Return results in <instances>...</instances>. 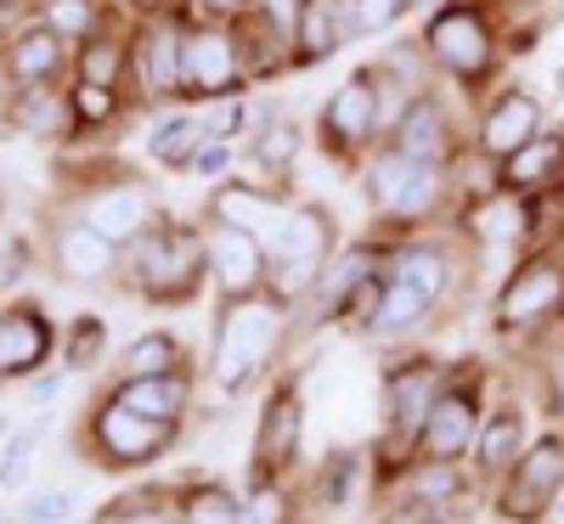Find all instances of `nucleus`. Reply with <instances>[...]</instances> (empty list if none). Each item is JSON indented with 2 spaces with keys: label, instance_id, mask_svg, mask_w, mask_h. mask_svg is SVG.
<instances>
[{
  "label": "nucleus",
  "instance_id": "obj_1",
  "mask_svg": "<svg viewBox=\"0 0 564 524\" xmlns=\"http://www.w3.org/2000/svg\"><path fill=\"white\" fill-rule=\"evenodd\" d=\"M276 305L271 299H238L226 316H220V332H215V378L226 390H243L265 372L271 350H276Z\"/></svg>",
  "mask_w": 564,
  "mask_h": 524
},
{
  "label": "nucleus",
  "instance_id": "obj_2",
  "mask_svg": "<svg viewBox=\"0 0 564 524\" xmlns=\"http://www.w3.org/2000/svg\"><path fill=\"white\" fill-rule=\"evenodd\" d=\"M198 271H209V249L193 231H141L135 243V282L153 299H186L198 288Z\"/></svg>",
  "mask_w": 564,
  "mask_h": 524
},
{
  "label": "nucleus",
  "instance_id": "obj_3",
  "mask_svg": "<svg viewBox=\"0 0 564 524\" xmlns=\"http://www.w3.org/2000/svg\"><path fill=\"white\" fill-rule=\"evenodd\" d=\"M367 193H372V204L390 209V215H423V209L435 204V193H441V170L423 164V159H406L395 148L384 159H372Z\"/></svg>",
  "mask_w": 564,
  "mask_h": 524
},
{
  "label": "nucleus",
  "instance_id": "obj_4",
  "mask_svg": "<svg viewBox=\"0 0 564 524\" xmlns=\"http://www.w3.org/2000/svg\"><path fill=\"white\" fill-rule=\"evenodd\" d=\"M209 276L220 282L226 299H249L265 276V243L249 226H220L209 237Z\"/></svg>",
  "mask_w": 564,
  "mask_h": 524
},
{
  "label": "nucleus",
  "instance_id": "obj_5",
  "mask_svg": "<svg viewBox=\"0 0 564 524\" xmlns=\"http://www.w3.org/2000/svg\"><path fill=\"white\" fill-rule=\"evenodd\" d=\"M430 52L452 68V74H480L486 63H491V29L480 23V12L475 7H452V12H441L435 18V29H430Z\"/></svg>",
  "mask_w": 564,
  "mask_h": 524
},
{
  "label": "nucleus",
  "instance_id": "obj_6",
  "mask_svg": "<svg viewBox=\"0 0 564 524\" xmlns=\"http://www.w3.org/2000/svg\"><path fill=\"white\" fill-rule=\"evenodd\" d=\"M265 260L271 265H322V249H327V220L316 209H271L265 220Z\"/></svg>",
  "mask_w": 564,
  "mask_h": 524
},
{
  "label": "nucleus",
  "instance_id": "obj_7",
  "mask_svg": "<svg viewBox=\"0 0 564 524\" xmlns=\"http://www.w3.org/2000/svg\"><path fill=\"white\" fill-rule=\"evenodd\" d=\"M558 491H564V446H558V440H542L536 451L520 457V473H513L502 507H508L513 518H531V513L553 507Z\"/></svg>",
  "mask_w": 564,
  "mask_h": 524
},
{
  "label": "nucleus",
  "instance_id": "obj_8",
  "mask_svg": "<svg viewBox=\"0 0 564 524\" xmlns=\"http://www.w3.org/2000/svg\"><path fill=\"white\" fill-rule=\"evenodd\" d=\"M170 428H175V423H153V417L124 412V406H113V401L97 412V440H102V451L119 457V462H148V457H159V451L170 446Z\"/></svg>",
  "mask_w": 564,
  "mask_h": 524
},
{
  "label": "nucleus",
  "instance_id": "obj_9",
  "mask_svg": "<svg viewBox=\"0 0 564 524\" xmlns=\"http://www.w3.org/2000/svg\"><path fill=\"white\" fill-rule=\"evenodd\" d=\"M536 124H542V108H536L531 90H502L486 113V124H480V148L491 159H513L520 148L536 141Z\"/></svg>",
  "mask_w": 564,
  "mask_h": 524
},
{
  "label": "nucleus",
  "instance_id": "obj_10",
  "mask_svg": "<svg viewBox=\"0 0 564 524\" xmlns=\"http://www.w3.org/2000/svg\"><path fill=\"white\" fill-rule=\"evenodd\" d=\"M468 440H475V401L468 395H441L430 406V417H423L417 428V446L430 462H452L468 451Z\"/></svg>",
  "mask_w": 564,
  "mask_h": 524
},
{
  "label": "nucleus",
  "instance_id": "obj_11",
  "mask_svg": "<svg viewBox=\"0 0 564 524\" xmlns=\"http://www.w3.org/2000/svg\"><path fill=\"white\" fill-rule=\"evenodd\" d=\"M564 299V276H558V265H547V260H531L520 276L502 288V299H497V310H502V321H513V327H525V321H536L542 310H553Z\"/></svg>",
  "mask_w": 564,
  "mask_h": 524
},
{
  "label": "nucleus",
  "instance_id": "obj_12",
  "mask_svg": "<svg viewBox=\"0 0 564 524\" xmlns=\"http://www.w3.org/2000/svg\"><path fill=\"white\" fill-rule=\"evenodd\" d=\"M300 423H305L300 395H294V390H282V395L265 406V417H260V440H254V451H260V473L294 462V451H300Z\"/></svg>",
  "mask_w": 564,
  "mask_h": 524
},
{
  "label": "nucleus",
  "instance_id": "obj_13",
  "mask_svg": "<svg viewBox=\"0 0 564 524\" xmlns=\"http://www.w3.org/2000/svg\"><path fill=\"white\" fill-rule=\"evenodd\" d=\"M45 345H52V327H45L34 310H12L0 316V378H23L45 361Z\"/></svg>",
  "mask_w": 564,
  "mask_h": 524
},
{
  "label": "nucleus",
  "instance_id": "obj_14",
  "mask_svg": "<svg viewBox=\"0 0 564 524\" xmlns=\"http://www.w3.org/2000/svg\"><path fill=\"white\" fill-rule=\"evenodd\" d=\"M435 401H441V378H435V367H406V372H395V378H390V428L412 440Z\"/></svg>",
  "mask_w": 564,
  "mask_h": 524
},
{
  "label": "nucleus",
  "instance_id": "obj_15",
  "mask_svg": "<svg viewBox=\"0 0 564 524\" xmlns=\"http://www.w3.org/2000/svg\"><path fill=\"white\" fill-rule=\"evenodd\" d=\"M238 79V45L226 34H193L186 40V85L204 90V97H220Z\"/></svg>",
  "mask_w": 564,
  "mask_h": 524
},
{
  "label": "nucleus",
  "instance_id": "obj_16",
  "mask_svg": "<svg viewBox=\"0 0 564 524\" xmlns=\"http://www.w3.org/2000/svg\"><path fill=\"white\" fill-rule=\"evenodd\" d=\"M372 124H379V85L367 74H356L334 90V102H327V130L339 141H361V135H372Z\"/></svg>",
  "mask_w": 564,
  "mask_h": 524
},
{
  "label": "nucleus",
  "instance_id": "obj_17",
  "mask_svg": "<svg viewBox=\"0 0 564 524\" xmlns=\"http://www.w3.org/2000/svg\"><path fill=\"white\" fill-rule=\"evenodd\" d=\"M85 226H97L102 237L124 243V237H141L148 231V198L135 193V186H108L85 204Z\"/></svg>",
  "mask_w": 564,
  "mask_h": 524
},
{
  "label": "nucleus",
  "instance_id": "obj_18",
  "mask_svg": "<svg viewBox=\"0 0 564 524\" xmlns=\"http://www.w3.org/2000/svg\"><path fill=\"white\" fill-rule=\"evenodd\" d=\"M113 406L141 412V417H153V423H175L181 406H186V378H175V372H164V378H124Z\"/></svg>",
  "mask_w": 564,
  "mask_h": 524
},
{
  "label": "nucleus",
  "instance_id": "obj_19",
  "mask_svg": "<svg viewBox=\"0 0 564 524\" xmlns=\"http://www.w3.org/2000/svg\"><path fill=\"white\" fill-rule=\"evenodd\" d=\"M395 148H401L406 159L441 164V153H446V113H441L435 97H417V102L401 113V124H395Z\"/></svg>",
  "mask_w": 564,
  "mask_h": 524
},
{
  "label": "nucleus",
  "instance_id": "obj_20",
  "mask_svg": "<svg viewBox=\"0 0 564 524\" xmlns=\"http://www.w3.org/2000/svg\"><path fill=\"white\" fill-rule=\"evenodd\" d=\"M57 260H63V271L68 276H79V282H97V276H108L113 271V237H102L97 226H63V237H57Z\"/></svg>",
  "mask_w": 564,
  "mask_h": 524
},
{
  "label": "nucleus",
  "instance_id": "obj_21",
  "mask_svg": "<svg viewBox=\"0 0 564 524\" xmlns=\"http://www.w3.org/2000/svg\"><path fill=\"white\" fill-rule=\"evenodd\" d=\"M300 45H305V57H334L339 45H345V0H305L300 7Z\"/></svg>",
  "mask_w": 564,
  "mask_h": 524
},
{
  "label": "nucleus",
  "instance_id": "obj_22",
  "mask_svg": "<svg viewBox=\"0 0 564 524\" xmlns=\"http://www.w3.org/2000/svg\"><path fill=\"white\" fill-rule=\"evenodd\" d=\"M63 68V34L45 23V29H29L18 45H12V74L29 79V85H45Z\"/></svg>",
  "mask_w": 564,
  "mask_h": 524
},
{
  "label": "nucleus",
  "instance_id": "obj_23",
  "mask_svg": "<svg viewBox=\"0 0 564 524\" xmlns=\"http://www.w3.org/2000/svg\"><path fill=\"white\" fill-rule=\"evenodd\" d=\"M204 141H209V130H204V119H193V113H170L159 130H153V159L159 164H170V170H181V164H193L198 153H204Z\"/></svg>",
  "mask_w": 564,
  "mask_h": 524
},
{
  "label": "nucleus",
  "instance_id": "obj_24",
  "mask_svg": "<svg viewBox=\"0 0 564 524\" xmlns=\"http://www.w3.org/2000/svg\"><path fill=\"white\" fill-rule=\"evenodd\" d=\"M384 282H401V288H417V294L441 299V288H446V260H441V249H401V254L390 260V276H384Z\"/></svg>",
  "mask_w": 564,
  "mask_h": 524
},
{
  "label": "nucleus",
  "instance_id": "obj_25",
  "mask_svg": "<svg viewBox=\"0 0 564 524\" xmlns=\"http://www.w3.org/2000/svg\"><path fill=\"white\" fill-rule=\"evenodd\" d=\"M520 440H525V417L520 412H497L480 428V462L486 468H508L513 457H520Z\"/></svg>",
  "mask_w": 564,
  "mask_h": 524
},
{
  "label": "nucleus",
  "instance_id": "obj_26",
  "mask_svg": "<svg viewBox=\"0 0 564 524\" xmlns=\"http://www.w3.org/2000/svg\"><path fill=\"white\" fill-rule=\"evenodd\" d=\"M558 159H564V141H558V135H536L531 148H520V153L508 159V181H513V186L547 181V175L558 170Z\"/></svg>",
  "mask_w": 564,
  "mask_h": 524
},
{
  "label": "nucleus",
  "instance_id": "obj_27",
  "mask_svg": "<svg viewBox=\"0 0 564 524\" xmlns=\"http://www.w3.org/2000/svg\"><path fill=\"white\" fill-rule=\"evenodd\" d=\"M175 361H181V350H175L170 332H148V339L130 345L124 372H130V378H164V372H175Z\"/></svg>",
  "mask_w": 564,
  "mask_h": 524
},
{
  "label": "nucleus",
  "instance_id": "obj_28",
  "mask_svg": "<svg viewBox=\"0 0 564 524\" xmlns=\"http://www.w3.org/2000/svg\"><path fill=\"white\" fill-rule=\"evenodd\" d=\"M435 299L417 294V288H401V282H384V299H379V327L384 332H406L423 321V310H430Z\"/></svg>",
  "mask_w": 564,
  "mask_h": 524
},
{
  "label": "nucleus",
  "instance_id": "obj_29",
  "mask_svg": "<svg viewBox=\"0 0 564 524\" xmlns=\"http://www.w3.org/2000/svg\"><path fill=\"white\" fill-rule=\"evenodd\" d=\"M181 518L186 524H243V507L238 502H231V491H193V496H186L181 502Z\"/></svg>",
  "mask_w": 564,
  "mask_h": 524
},
{
  "label": "nucleus",
  "instance_id": "obj_30",
  "mask_svg": "<svg viewBox=\"0 0 564 524\" xmlns=\"http://www.w3.org/2000/svg\"><path fill=\"white\" fill-rule=\"evenodd\" d=\"M401 0H345V40L356 34H379L384 23H395Z\"/></svg>",
  "mask_w": 564,
  "mask_h": 524
},
{
  "label": "nucleus",
  "instance_id": "obj_31",
  "mask_svg": "<svg viewBox=\"0 0 564 524\" xmlns=\"http://www.w3.org/2000/svg\"><path fill=\"white\" fill-rule=\"evenodd\" d=\"M356 480H361V457L356 451H339L334 462H327V473H322V502L327 507H345L356 496Z\"/></svg>",
  "mask_w": 564,
  "mask_h": 524
},
{
  "label": "nucleus",
  "instance_id": "obj_32",
  "mask_svg": "<svg viewBox=\"0 0 564 524\" xmlns=\"http://www.w3.org/2000/svg\"><path fill=\"white\" fill-rule=\"evenodd\" d=\"M34 446H40V428H34V423H29V428H18V435H12L7 457H0V485H7V491H18V485L29 480V462H34Z\"/></svg>",
  "mask_w": 564,
  "mask_h": 524
},
{
  "label": "nucleus",
  "instance_id": "obj_33",
  "mask_svg": "<svg viewBox=\"0 0 564 524\" xmlns=\"http://www.w3.org/2000/svg\"><path fill=\"white\" fill-rule=\"evenodd\" d=\"M12 119L23 124V130H34V135H45V130H57L63 124V113H57V102H52V90H23V102L12 108Z\"/></svg>",
  "mask_w": 564,
  "mask_h": 524
},
{
  "label": "nucleus",
  "instance_id": "obj_34",
  "mask_svg": "<svg viewBox=\"0 0 564 524\" xmlns=\"http://www.w3.org/2000/svg\"><path fill=\"white\" fill-rule=\"evenodd\" d=\"M74 513H79V496H68V491H40V496L23 502L29 524H68Z\"/></svg>",
  "mask_w": 564,
  "mask_h": 524
},
{
  "label": "nucleus",
  "instance_id": "obj_35",
  "mask_svg": "<svg viewBox=\"0 0 564 524\" xmlns=\"http://www.w3.org/2000/svg\"><path fill=\"white\" fill-rule=\"evenodd\" d=\"M300 153V130L294 124H265L260 130V159L265 164H289Z\"/></svg>",
  "mask_w": 564,
  "mask_h": 524
},
{
  "label": "nucleus",
  "instance_id": "obj_36",
  "mask_svg": "<svg viewBox=\"0 0 564 524\" xmlns=\"http://www.w3.org/2000/svg\"><path fill=\"white\" fill-rule=\"evenodd\" d=\"M97 356H102V321L79 316L74 321V345H68V367H90Z\"/></svg>",
  "mask_w": 564,
  "mask_h": 524
},
{
  "label": "nucleus",
  "instance_id": "obj_37",
  "mask_svg": "<svg viewBox=\"0 0 564 524\" xmlns=\"http://www.w3.org/2000/svg\"><path fill=\"white\" fill-rule=\"evenodd\" d=\"M74 113H79V119H108V113H113L108 85H90V79H85V85L74 90Z\"/></svg>",
  "mask_w": 564,
  "mask_h": 524
},
{
  "label": "nucleus",
  "instance_id": "obj_38",
  "mask_svg": "<svg viewBox=\"0 0 564 524\" xmlns=\"http://www.w3.org/2000/svg\"><path fill=\"white\" fill-rule=\"evenodd\" d=\"M113 68H119V45H90V52H85V79L90 85H108L113 79Z\"/></svg>",
  "mask_w": 564,
  "mask_h": 524
},
{
  "label": "nucleus",
  "instance_id": "obj_39",
  "mask_svg": "<svg viewBox=\"0 0 564 524\" xmlns=\"http://www.w3.org/2000/svg\"><path fill=\"white\" fill-rule=\"evenodd\" d=\"M238 119H243V108L238 102H220L209 119H204V130H209V141H226L231 130H238Z\"/></svg>",
  "mask_w": 564,
  "mask_h": 524
},
{
  "label": "nucleus",
  "instance_id": "obj_40",
  "mask_svg": "<svg viewBox=\"0 0 564 524\" xmlns=\"http://www.w3.org/2000/svg\"><path fill=\"white\" fill-rule=\"evenodd\" d=\"M423 491H430V496H423V502H441L446 491H457V473H446V462H435L430 473H423V480H417Z\"/></svg>",
  "mask_w": 564,
  "mask_h": 524
},
{
  "label": "nucleus",
  "instance_id": "obj_41",
  "mask_svg": "<svg viewBox=\"0 0 564 524\" xmlns=\"http://www.w3.org/2000/svg\"><path fill=\"white\" fill-rule=\"evenodd\" d=\"M231 170V148L226 141H204V153H198V175H220Z\"/></svg>",
  "mask_w": 564,
  "mask_h": 524
},
{
  "label": "nucleus",
  "instance_id": "obj_42",
  "mask_svg": "<svg viewBox=\"0 0 564 524\" xmlns=\"http://www.w3.org/2000/svg\"><path fill=\"white\" fill-rule=\"evenodd\" d=\"M52 18H57V23H52L57 34H63V29H90V7H79V0H57Z\"/></svg>",
  "mask_w": 564,
  "mask_h": 524
},
{
  "label": "nucleus",
  "instance_id": "obj_43",
  "mask_svg": "<svg viewBox=\"0 0 564 524\" xmlns=\"http://www.w3.org/2000/svg\"><path fill=\"white\" fill-rule=\"evenodd\" d=\"M260 12L282 29V34H294L300 29V12H294V0H260Z\"/></svg>",
  "mask_w": 564,
  "mask_h": 524
},
{
  "label": "nucleus",
  "instance_id": "obj_44",
  "mask_svg": "<svg viewBox=\"0 0 564 524\" xmlns=\"http://www.w3.org/2000/svg\"><path fill=\"white\" fill-rule=\"evenodd\" d=\"M113 524H186V518H175V513H159V507H135V513H119Z\"/></svg>",
  "mask_w": 564,
  "mask_h": 524
},
{
  "label": "nucleus",
  "instance_id": "obj_45",
  "mask_svg": "<svg viewBox=\"0 0 564 524\" xmlns=\"http://www.w3.org/2000/svg\"><path fill=\"white\" fill-rule=\"evenodd\" d=\"M276 518H282V502H276V496L254 507V524H276Z\"/></svg>",
  "mask_w": 564,
  "mask_h": 524
},
{
  "label": "nucleus",
  "instance_id": "obj_46",
  "mask_svg": "<svg viewBox=\"0 0 564 524\" xmlns=\"http://www.w3.org/2000/svg\"><path fill=\"white\" fill-rule=\"evenodd\" d=\"M390 524H441V518L423 513V507H412V513H401V518H390Z\"/></svg>",
  "mask_w": 564,
  "mask_h": 524
},
{
  "label": "nucleus",
  "instance_id": "obj_47",
  "mask_svg": "<svg viewBox=\"0 0 564 524\" xmlns=\"http://www.w3.org/2000/svg\"><path fill=\"white\" fill-rule=\"evenodd\" d=\"M57 384H63V378H40V384H34V401H52V395H57Z\"/></svg>",
  "mask_w": 564,
  "mask_h": 524
},
{
  "label": "nucleus",
  "instance_id": "obj_48",
  "mask_svg": "<svg viewBox=\"0 0 564 524\" xmlns=\"http://www.w3.org/2000/svg\"><path fill=\"white\" fill-rule=\"evenodd\" d=\"M209 12H238V7H249V0H204Z\"/></svg>",
  "mask_w": 564,
  "mask_h": 524
},
{
  "label": "nucleus",
  "instance_id": "obj_49",
  "mask_svg": "<svg viewBox=\"0 0 564 524\" xmlns=\"http://www.w3.org/2000/svg\"><path fill=\"white\" fill-rule=\"evenodd\" d=\"M406 7H412V0H406Z\"/></svg>",
  "mask_w": 564,
  "mask_h": 524
}]
</instances>
